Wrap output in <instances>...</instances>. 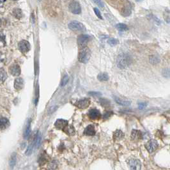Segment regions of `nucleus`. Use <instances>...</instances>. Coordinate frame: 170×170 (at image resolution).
Here are the masks:
<instances>
[{
	"label": "nucleus",
	"instance_id": "25",
	"mask_svg": "<svg viewBox=\"0 0 170 170\" xmlns=\"http://www.w3.org/2000/svg\"><path fill=\"white\" fill-rule=\"evenodd\" d=\"M99 102L101 105L104 108H109L110 106V104H111L110 101L106 99H101L99 101Z\"/></svg>",
	"mask_w": 170,
	"mask_h": 170
},
{
	"label": "nucleus",
	"instance_id": "14",
	"mask_svg": "<svg viewBox=\"0 0 170 170\" xmlns=\"http://www.w3.org/2000/svg\"><path fill=\"white\" fill-rule=\"evenodd\" d=\"M131 139L133 141H139V140L143 139V134L142 132L139 130L134 129L131 132Z\"/></svg>",
	"mask_w": 170,
	"mask_h": 170
},
{
	"label": "nucleus",
	"instance_id": "18",
	"mask_svg": "<svg viewBox=\"0 0 170 170\" xmlns=\"http://www.w3.org/2000/svg\"><path fill=\"white\" fill-rule=\"evenodd\" d=\"M10 122L7 118L0 117V130H4L8 127Z\"/></svg>",
	"mask_w": 170,
	"mask_h": 170
},
{
	"label": "nucleus",
	"instance_id": "30",
	"mask_svg": "<svg viewBox=\"0 0 170 170\" xmlns=\"http://www.w3.org/2000/svg\"><path fill=\"white\" fill-rule=\"evenodd\" d=\"M35 139H34V140H33V141L31 143L30 145L28 146L27 150H26V153H25L26 155H29L31 154L32 151H33V146H34V145H35Z\"/></svg>",
	"mask_w": 170,
	"mask_h": 170
},
{
	"label": "nucleus",
	"instance_id": "15",
	"mask_svg": "<svg viewBox=\"0 0 170 170\" xmlns=\"http://www.w3.org/2000/svg\"><path fill=\"white\" fill-rule=\"evenodd\" d=\"M84 134L86 136H94L95 134V126L93 125H88L85 129Z\"/></svg>",
	"mask_w": 170,
	"mask_h": 170
},
{
	"label": "nucleus",
	"instance_id": "26",
	"mask_svg": "<svg viewBox=\"0 0 170 170\" xmlns=\"http://www.w3.org/2000/svg\"><path fill=\"white\" fill-rule=\"evenodd\" d=\"M13 14H14L15 17H16L18 19L22 18V12L21 11V10L19 8L14 9V11H13Z\"/></svg>",
	"mask_w": 170,
	"mask_h": 170
},
{
	"label": "nucleus",
	"instance_id": "29",
	"mask_svg": "<svg viewBox=\"0 0 170 170\" xmlns=\"http://www.w3.org/2000/svg\"><path fill=\"white\" fill-rule=\"evenodd\" d=\"M148 17H149L150 20H151V21H152L153 22H154V23H155L156 24H157V25H159L160 24H161V22L160 20L156 16L154 15L153 14H150L148 16Z\"/></svg>",
	"mask_w": 170,
	"mask_h": 170
},
{
	"label": "nucleus",
	"instance_id": "41",
	"mask_svg": "<svg viewBox=\"0 0 170 170\" xmlns=\"http://www.w3.org/2000/svg\"><path fill=\"white\" fill-rule=\"evenodd\" d=\"M93 2L97 3V5L99 6V7H101V8H103L104 6V3H103V2L102 1H93Z\"/></svg>",
	"mask_w": 170,
	"mask_h": 170
},
{
	"label": "nucleus",
	"instance_id": "13",
	"mask_svg": "<svg viewBox=\"0 0 170 170\" xmlns=\"http://www.w3.org/2000/svg\"><path fill=\"white\" fill-rule=\"evenodd\" d=\"M10 73L14 76H19L21 74V68L17 64L12 65L9 68Z\"/></svg>",
	"mask_w": 170,
	"mask_h": 170
},
{
	"label": "nucleus",
	"instance_id": "43",
	"mask_svg": "<svg viewBox=\"0 0 170 170\" xmlns=\"http://www.w3.org/2000/svg\"><path fill=\"white\" fill-rule=\"evenodd\" d=\"M0 25H1V19H0Z\"/></svg>",
	"mask_w": 170,
	"mask_h": 170
},
{
	"label": "nucleus",
	"instance_id": "31",
	"mask_svg": "<svg viewBox=\"0 0 170 170\" xmlns=\"http://www.w3.org/2000/svg\"><path fill=\"white\" fill-rule=\"evenodd\" d=\"M108 43L111 46H115L119 44V41L118 39L115 38H111L108 39Z\"/></svg>",
	"mask_w": 170,
	"mask_h": 170
},
{
	"label": "nucleus",
	"instance_id": "10",
	"mask_svg": "<svg viewBox=\"0 0 170 170\" xmlns=\"http://www.w3.org/2000/svg\"><path fill=\"white\" fill-rule=\"evenodd\" d=\"M132 9V8L131 3L126 1V3L124 5V7L121 10V14L124 16H129L131 14Z\"/></svg>",
	"mask_w": 170,
	"mask_h": 170
},
{
	"label": "nucleus",
	"instance_id": "9",
	"mask_svg": "<svg viewBox=\"0 0 170 170\" xmlns=\"http://www.w3.org/2000/svg\"><path fill=\"white\" fill-rule=\"evenodd\" d=\"M90 100L88 98H85L81 100H79L74 104L76 106L80 109H86L90 105Z\"/></svg>",
	"mask_w": 170,
	"mask_h": 170
},
{
	"label": "nucleus",
	"instance_id": "35",
	"mask_svg": "<svg viewBox=\"0 0 170 170\" xmlns=\"http://www.w3.org/2000/svg\"><path fill=\"white\" fill-rule=\"evenodd\" d=\"M69 80V78L68 75L65 74L62 78V82H61V86H65L68 83Z\"/></svg>",
	"mask_w": 170,
	"mask_h": 170
},
{
	"label": "nucleus",
	"instance_id": "19",
	"mask_svg": "<svg viewBox=\"0 0 170 170\" xmlns=\"http://www.w3.org/2000/svg\"><path fill=\"white\" fill-rule=\"evenodd\" d=\"M63 131L69 136H74L76 133L74 126H72V125H68L63 130Z\"/></svg>",
	"mask_w": 170,
	"mask_h": 170
},
{
	"label": "nucleus",
	"instance_id": "23",
	"mask_svg": "<svg viewBox=\"0 0 170 170\" xmlns=\"http://www.w3.org/2000/svg\"><path fill=\"white\" fill-rule=\"evenodd\" d=\"M7 78V74L4 69H0V83H3Z\"/></svg>",
	"mask_w": 170,
	"mask_h": 170
},
{
	"label": "nucleus",
	"instance_id": "11",
	"mask_svg": "<svg viewBox=\"0 0 170 170\" xmlns=\"http://www.w3.org/2000/svg\"><path fill=\"white\" fill-rule=\"evenodd\" d=\"M68 125L69 122L67 120H66L63 119H58L55 124V126L56 129L59 130H62V131Z\"/></svg>",
	"mask_w": 170,
	"mask_h": 170
},
{
	"label": "nucleus",
	"instance_id": "2",
	"mask_svg": "<svg viewBox=\"0 0 170 170\" xmlns=\"http://www.w3.org/2000/svg\"><path fill=\"white\" fill-rule=\"evenodd\" d=\"M91 57V51L88 48H83L78 55V60L82 63H88Z\"/></svg>",
	"mask_w": 170,
	"mask_h": 170
},
{
	"label": "nucleus",
	"instance_id": "5",
	"mask_svg": "<svg viewBox=\"0 0 170 170\" xmlns=\"http://www.w3.org/2000/svg\"><path fill=\"white\" fill-rule=\"evenodd\" d=\"M69 11L74 14H79L81 12V7L77 1H72L69 5Z\"/></svg>",
	"mask_w": 170,
	"mask_h": 170
},
{
	"label": "nucleus",
	"instance_id": "22",
	"mask_svg": "<svg viewBox=\"0 0 170 170\" xmlns=\"http://www.w3.org/2000/svg\"><path fill=\"white\" fill-rule=\"evenodd\" d=\"M149 61L150 63H152V65H156L158 64V63L161 61V59H160L159 56L158 55H152L150 56L149 58Z\"/></svg>",
	"mask_w": 170,
	"mask_h": 170
},
{
	"label": "nucleus",
	"instance_id": "42",
	"mask_svg": "<svg viewBox=\"0 0 170 170\" xmlns=\"http://www.w3.org/2000/svg\"><path fill=\"white\" fill-rule=\"evenodd\" d=\"M5 1H0V5H1V3H4Z\"/></svg>",
	"mask_w": 170,
	"mask_h": 170
},
{
	"label": "nucleus",
	"instance_id": "20",
	"mask_svg": "<svg viewBox=\"0 0 170 170\" xmlns=\"http://www.w3.org/2000/svg\"><path fill=\"white\" fill-rule=\"evenodd\" d=\"M30 134H31V120H28L24 133V138L25 139H28L29 137V136H30Z\"/></svg>",
	"mask_w": 170,
	"mask_h": 170
},
{
	"label": "nucleus",
	"instance_id": "28",
	"mask_svg": "<svg viewBox=\"0 0 170 170\" xmlns=\"http://www.w3.org/2000/svg\"><path fill=\"white\" fill-rule=\"evenodd\" d=\"M16 164V154L14 153L11 156L10 160V166L12 169L14 168V166Z\"/></svg>",
	"mask_w": 170,
	"mask_h": 170
},
{
	"label": "nucleus",
	"instance_id": "3",
	"mask_svg": "<svg viewBox=\"0 0 170 170\" xmlns=\"http://www.w3.org/2000/svg\"><path fill=\"white\" fill-rule=\"evenodd\" d=\"M68 27L71 30L74 31H83L86 29L84 24L77 21H74L70 22Z\"/></svg>",
	"mask_w": 170,
	"mask_h": 170
},
{
	"label": "nucleus",
	"instance_id": "32",
	"mask_svg": "<svg viewBox=\"0 0 170 170\" xmlns=\"http://www.w3.org/2000/svg\"><path fill=\"white\" fill-rule=\"evenodd\" d=\"M38 161L41 165H44L45 163L48 161V157L46 156L45 154H42L41 157H40Z\"/></svg>",
	"mask_w": 170,
	"mask_h": 170
},
{
	"label": "nucleus",
	"instance_id": "34",
	"mask_svg": "<svg viewBox=\"0 0 170 170\" xmlns=\"http://www.w3.org/2000/svg\"><path fill=\"white\" fill-rule=\"evenodd\" d=\"M58 166V164L56 162V161H52L51 162H50L48 166V168L50 170H55Z\"/></svg>",
	"mask_w": 170,
	"mask_h": 170
},
{
	"label": "nucleus",
	"instance_id": "27",
	"mask_svg": "<svg viewBox=\"0 0 170 170\" xmlns=\"http://www.w3.org/2000/svg\"><path fill=\"white\" fill-rule=\"evenodd\" d=\"M97 79L100 81H106L109 79V76L106 73H101L98 75Z\"/></svg>",
	"mask_w": 170,
	"mask_h": 170
},
{
	"label": "nucleus",
	"instance_id": "7",
	"mask_svg": "<svg viewBox=\"0 0 170 170\" xmlns=\"http://www.w3.org/2000/svg\"><path fill=\"white\" fill-rule=\"evenodd\" d=\"M18 48L22 53H26L30 50L31 45L28 41L23 40V41L19 42L18 44Z\"/></svg>",
	"mask_w": 170,
	"mask_h": 170
},
{
	"label": "nucleus",
	"instance_id": "36",
	"mask_svg": "<svg viewBox=\"0 0 170 170\" xmlns=\"http://www.w3.org/2000/svg\"><path fill=\"white\" fill-rule=\"evenodd\" d=\"M113 115V111H106L104 114H103L102 117L104 119L106 120V119H108L109 118L111 117Z\"/></svg>",
	"mask_w": 170,
	"mask_h": 170
},
{
	"label": "nucleus",
	"instance_id": "21",
	"mask_svg": "<svg viewBox=\"0 0 170 170\" xmlns=\"http://www.w3.org/2000/svg\"><path fill=\"white\" fill-rule=\"evenodd\" d=\"M125 134L120 130H116L115 132L114 135H113V138L115 140H121L124 138Z\"/></svg>",
	"mask_w": 170,
	"mask_h": 170
},
{
	"label": "nucleus",
	"instance_id": "33",
	"mask_svg": "<svg viewBox=\"0 0 170 170\" xmlns=\"http://www.w3.org/2000/svg\"><path fill=\"white\" fill-rule=\"evenodd\" d=\"M6 45L5 35L3 33L0 32V48L4 47Z\"/></svg>",
	"mask_w": 170,
	"mask_h": 170
},
{
	"label": "nucleus",
	"instance_id": "38",
	"mask_svg": "<svg viewBox=\"0 0 170 170\" xmlns=\"http://www.w3.org/2000/svg\"><path fill=\"white\" fill-rule=\"evenodd\" d=\"M88 95L92 97H101L102 96V93L99 92H88Z\"/></svg>",
	"mask_w": 170,
	"mask_h": 170
},
{
	"label": "nucleus",
	"instance_id": "1",
	"mask_svg": "<svg viewBox=\"0 0 170 170\" xmlns=\"http://www.w3.org/2000/svg\"><path fill=\"white\" fill-rule=\"evenodd\" d=\"M132 61V57L129 54L126 52H122L120 54L117 59H116V63L119 69H124L131 64Z\"/></svg>",
	"mask_w": 170,
	"mask_h": 170
},
{
	"label": "nucleus",
	"instance_id": "40",
	"mask_svg": "<svg viewBox=\"0 0 170 170\" xmlns=\"http://www.w3.org/2000/svg\"><path fill=\"white\" fill-rule=\"evenodd\" d=\"M147 105H148L147 102H140L138 104V107H139V109H143L145 108H146V106H147Z\"/></svg>",
	"mask_w": 170,
	"mask_h": 170
},
{
	"label": "nucleus",
	"instance_id": "39",
	"mask_svg": "<svg viewBox=\"0 0 170 170\" xmlns=\"http://www.w3.org/2000/svg\"><path fill=\"white\" fill-rule=\"evenodd\" d=\"M93 10H94L96 15L97 16L99 19H103L102 17L101 12H100V10H99L97 8H93Z\"/></svg>",
	"mask_w": 170,
	"mask_h": 170
},
{
	"label": "nucleus",
	"instance_id": "16",
	"mask_svg": "<svg viewBox=\"0 0 170 170\" xmlns=\"http://www.w3.org/2000/svg\"><path fill=\"white\" fill-rule=\"evenodd\" d=\"M114 99L115 102L117 103L118 104L123 106H129L131 105V102L129 101H125L124 99H122L121 98L118 97L117 96H114Z\"/></svg>",
	"mask_w": 170,
	"mask_h": 170
},
{
	"label": "nucleus",
	"instance_id": "8",
	"mask_svg": "<svg viewBox=\"0 0 170 170\" xmlns=\"http://www.w3.org/2000/svg\"><path fill=\"white\" fill-rule=\"evenodd\" d=\"M130 170H141V164L138 159H131L128 162Z\"/></svg>",
	"mask_w": 170,
	"mask_h": 170
},
{
	"label": "nucleus",
	"instance_id": "24",
	"mask_svg": "<svg viewBox=\"0 0 170 170\" xmlns=\"http://www.w3.org/2000/svg\"><path fill=\"white\" fill-rule=\"evenodd\" d=\"M116 28L120 31H125L128 30V26H127L125 24H124V23H118L116 25Z\"/></svg>",
	"mask_w": 170,
	"mask_h": 170
},
{
	"label": "nucleus",
	"instance_id": "37",
	"mask_svg": "<svg viewBox=\"0 0 170 170\" xmlns=\"http://www.w3.org/2000/svg\"><path fill=\"white\" fill-rule=\"evenodd\" d=\"M162 74L165 78H169V69L166 68L162 70Z\"/></svg>",
	"mask_w": 170,
	"mask_h": 170
},
{
	"label": "nucleus",
	"instance_id": "4",
	"mask_svg": "<svg viewBox=\"0 0 170 170\" xmlns=\"http://www.w3.org/2000/svg\"><path fill=\"white\" fill-rule=\"evenodd\" d=\"M91 38L92 37L90 35L81 34L79 35L78 37V44L81 48H86V46L87 45L88 43L90 41Z\"/></svg>",
	"mask_w": 170,
	"mask_h": 170
},
{
	"label": "nucleus",
	"instance_id": "6",
	"mask_svg": "<svg viewBox=\"0 0 170 170\" xmlns=\"http://www.w3.org/2000/svg\"><path fill=\"white\" fill-rule=\"evenodd\" d=\"M145 148L149 153H152L155 151L158 148V143L155 139H150L146 143Z\"/></svg>",
	"mask_w": 170,
	"mask_h": 170
},
{
	"label": "nucleus",
	"instance_id": "17",
	"mask_svg": "<svg viewBox=\"0 0 170 170\" xmlns=\"http://www.w3.org/2000/svg\"><path fill=\"white\" fill-rule=\"evenodd\" d=\"M24 86V80L22 78H18L15 79L14 82V88L17 90H20Z\"/></svg>",
	"mask_w": 170,
	"mask_h": 170
},
{
	"label": "nucleus",
	"instance_id": "12",
	"mask_svg": "<svg viewBox=\"0 0 170 170\" xmlns=\"http://www.w3.org/2000/svg\"><path fill=\"white\" fill-rule=\"evenodd\" d=\"M88 116L92 120H98L101 117V114L98 109H92L88 111Z\"/></svg>",
	"mask_w": 170,
	"mask_h": 170
}]
</instances>
